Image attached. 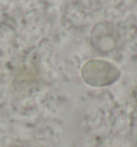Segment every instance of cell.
I'll return each mask as SVG.
<instances>
[{"mask_svg": "<svg viewBox=\"0 0 137 147\" xmlns=\"http://www.w3.org/2000/svg\"><path fill=\"white\" fill-rule=\"evenodd\" d=\"M81 74L86 84L93 87H105L117 82L121 72L111 62L103 59H90L81 67Z\"/></svg>", "mask_w": 137, "mask_h": 147, "instance_id": "1", "label": "cell"}, {"mask_svg": "<svg viewBox=\"0 0 137 147\" xmlns=\"http://www.w3.org/2000/svg\"><path fill=\"white\" fill-rule=\"evenodd\" d=\"M90 42L101 54H109L120 45L121 34L117 26L110 22H100L93 26L90 33Z\"/></svg>", "mask_w": 137, "mask_h": 147, "instance_id": "2", "label": "cell"}, {"mask_svg": "<svg viewBox=\"0 0 137 147\" xmlns=\"http://www.w3.org/2000/svg\"><path fill=\"white\" fill-rule=\"evenodd\" d=\"M133 98H134V100H135V102H136V104H137V86L135 87V89L133 90Z\"/></svg>", "mask_w": 137, "mask_h": 147, "instance_id": "3", "label": "cell"}]
</instances>
